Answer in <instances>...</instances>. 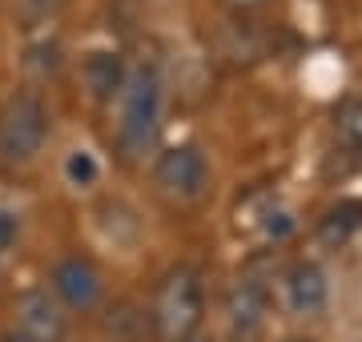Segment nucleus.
I'll list each match as a JSON object with an SVG mask.
<instances>
[{
	"label": "nucleus",
	"instance_id": "9d476101",
	"mask_svg": "<svg viewBox=\"0 0 362 342\" xmlns=\"http://www.w3.org/2000/svg\"><path fill=\"white\" fill-rule=\"evenodd\" d=\"M97 177H101V165H97V158H93L89 149H69V158H65V182L73 185V189H93V185H97Z\"/></svg>",
	"mask_w": 362,
	"mask_h": 342
},
{
	"label": "nucleus",
	"instance_id": "f257e3e1",
	"mask_svg": "<svg viewBox=\"0 0 362 342\" xmlns=\"http://www.w3.org/2000/svg\"><path fill=\"white\" fill-rule=\"evenodd\" d=\"M121 121H117V149L125 161H141L153 153L161 117H165V85L157 65H133L121 85Z\"/></svg>",
	"mask_w": 362,
	"mask_h": 342
},
{
	"label": "nucleus",
	"instance_id": "1a4fd4ad",
	"mask_svg": "<svg viewBox=\"0 0 362 342\" xmlns=\"http://www.w3.org/2000/svg\"><path fill=\"white\" fill-rule=\"evenodd\" d=\"M81 77H85V89L97 97V101H113L125 77H129V65H125V57L113 53V49H97V53L85 57V65H81Z\"/></svg>",
	"mask_w": 362,
	"mask_h": 342
},
{
	"label": "nucleus",
	"instance_id": "f8f14e48",
	"mask_svg": "<svg viewBox=\"0 0 362 342\" xmlns=\"http://www.w3.org/2000/svg\"><path fill=\"white\" fill-rule=\"evenodd\" d=\"M354 206H338V210H330L322 218V225H318V237H322V242H330V246H334V242H346L350 237V230H354V225H358V218H354Z\"/></svg>",
	"mask_w": 362,
	"mask_h": 342
},
{
	"label": "nucleus",
	"instance_id": "9b49d317",
	"mask_svg": "<svg viewBox=\"0 0 362 342\" xmlns=\"http://www.w3.org/2000/svg\"><path fill=\"white\" fill-rule=\"evenodd\" d=\"M25 69L37 81H49L52 73L61 69V45H57V40H40V45H33L28 57H25Z\"/></svg>",
	"mask_w": 362,
	"mask_h": 342
},
{
	"label": "nucleus",
	"instance_id": "ddd939ff",
	"mask_svg": "<svg viewBox=\"0 0 362 342\" xmlns=\"http://www.w3.org/2000/svg\"><path fill=\"white\" fill-rule=\"evenodd\" d=\"M65 8V0H16V20L25 28H37Z\"/></svg>",
	"mask_w": 362,
	"mask_h": 342
},
{
	"label": "nucleus",
	"instance_id": "7ed1b4c3",
	"mask_svg": "<svg viewBox=\"0 0 362 342\" xmlns=\"http://www.w3.org/2000/svg\"><path fill=\"white\" fill-rule=\"evenodd\" d=\"M202 314H206V286H202V274L189 270V266H177L161 278V286L153 294V330L165 342H181L197 334L202 326Z\"/></svg>",
	"mask_w": 362,
	"mask_h": 342
},
{
	"label": "nucleus",
	"instance_id": "f3484780",
	"mask_svg": "<svg viewBox=\"0 0 362 342\" xmlns=\"http://www.w3.org/2000/svg\"><path fill=\"white\" fill-rule=\"evenodd\" d=\"M181 342H209V338H202V334H189V338H181Z\"/></svg>",
	"mask_w": 362,
	"mask_h": 342
},
{
	"label": "nucleus",
	"instance_id": "dca6fc26",
	"mask_svg": "<svg viewBox=\"0 0 362 342\" xmlns=\"http://www.w3.org/2000/svg\"><path fill=\"white\" fill-rule=\"evenodd\" d=\"M0 342H33V338H28V334H21V330H8V334H0Z\"/></svg>",
	"mask_w": 362,
	"mask_h": 342
},
{
	"label": "nucleus",
	"instance_id": "a211bd4d",
	"mask_svg": "<svg viewBox=\"0 0 362 342\" xmlns=\"http://www.w3.org/2000/svg\"><path fill=\"white\" fill-rule=\"evenodd\" d=\"M286 342H306V338H286Z\"/></svg>",
	"mask_w": 362,
	"mask_h": 342
},
{
	"label": "nucleus",
	"instance_id": "f03ea898",
	"mask_svg": "<svg viewBox=\"0 0 362 342\" xmlns=\"http://www.w3.org/2000/svg\"><path fill=\"white\" fill-rule=\"evenodd\" d=\"M49 141V109L33 89L8 93L0 105V165L25 170L40 158Z\"/></svg>",
	"mask_w": 362,
	"mask_h": 342
},
{
	"label": "nucleus",
	"instance_id": "20e7f679",
	"mask_svg": "<svg viewBox=\"0 0 362 342\" xmlns=\"http://www.w3.org/2000/svg\"><path fill=\"white\" fill-rule=\"evenodd\" d=\"M153 185L157 194L177 206H194L206 198L209 189V161L197 145H169L165 153L153 161Z\"/></svg>",
	"mask_w": 362,
	"mask_h": 342
},
{
	"label": "nucleus",
	"instance_id": "4468645a",
	"mask_svg": "<svg viewBox=\"0 0 362 342\" xmlns=\"http://www.w3.org/2000/svg\"><path fill=\"white\" fill-rule=\"evenodd\" d=\"M16 237H21V213L13 210H0V254L13 250Z\"/></svg>",
	"mask_w": 362,
	"mask_h": 342
},
{
	"label": "nucleus",
	"instance_id": "0eeeda50",
	"mask_svg": "<svg viewBox=\"0 0 362 342\" xmlns=\"http://www.w3.org/2000/svg\"><path fill=\"white\" fill-rule=\"evenodd\" d=\"M270 310V290L258 278H238L226 294V326L233 342H254Z\"/></svg>",
	"mask_w": 362,
	"mask_h": 342
},
{
	"label": "nucleus",
	"instance_id": "6e6552de",
	"mask_svg": "<svg viewBox=\"0 0 362 342\" xmlns=\"http://www.w3.org/2000/svg\"><path fill=\"white\" fill-rule=\"evenodd\" d=\"M282 294H286V306L298 318H314V314H322L326 302H330V282H326L322 266L294 262L282 278Z\"/></svg>",
	"mask_w": 362,
	"mask_h": 342
},
{
	"label": "nucleus",
	"instance_id": "39448f33",
	"mask_svg": "<svg viewBox=\"0 0 362 342\" xmlns=\"http://www.w3.org/2000/svg\"><path fill=\"white\" fill-rule=\"evenodd\" d=\"M49 290L69 314H93L105 298V278L97 270V262L81 258V254H69V258H61L52 266Z\"/></svg>",
	"mask_w": 362,
	"mask_h": 342
},
{
	"label": "nucleus",
	"instance_id": "2eb2a0df",
	"mask_svg": "<svg viewBox=\"0 0 362 342\" xmlns=\"http://www.w3.org/2000/svg\"><path fill=\"white\" fill-rule=\"evenodd\" d=\"M226 8H233V13H254V8H266L270 0H221Z\"/></svg>",
	"mask_w": 362,
	"mask_h": 342
},
{
	"label": "nucleus",
	"instance_id": "423d86ee",
	"mask_svg": "<svg viewBox=\"0 0 362 342\" xmlns=\"http://www.w3.org/2000/svg\"><path fill=\"white\" fill-rule=\"evenodd\" d=\"M16 314V330L28 334L33 342H65L69 334V310L57 298H52V290H25L13 306Z\"/></svg>",
	"mask_w": 362,
	"mask_h": 342
}]
</instances>
